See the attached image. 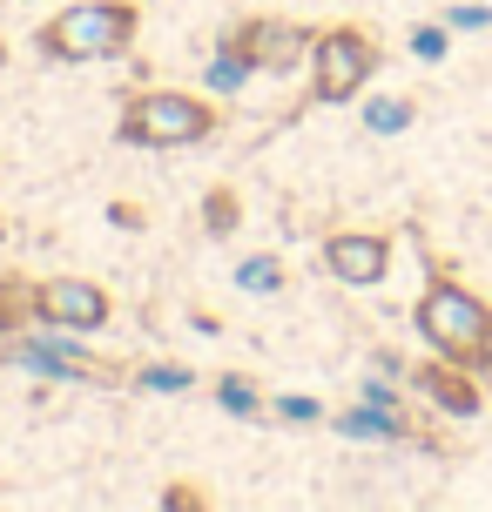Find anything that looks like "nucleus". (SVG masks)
<instances>
[{"mask_svg": "<svg viewBox=\"0 0 492 512\" xmlns=\"http://www.w3.org/2000/svg\"><path fill=\"white\" fill-rule=\"evenodd\" d=\"M412 324H418V337H425V351L466 364V371H479V378L492 371V304L472 290V283L452 277L445 263H432V283L418 290Z\"/></svg>", "mask_w": 492, "mask_h": 512, "instance_id": "nucleus-1", "label": "nucleus"}, {"mask_svg": "<svg viewBox=\"0 0 492 512\" xmlns=\"http://www.w3.org/2000/svg\"><path fill=\"white\" fill-rule=\"evenodd\" d=\"M142 34V7L135 0H75L34 27V48L41 61L61 68H88V61H122Z\"/></svg>", "mask_w": 492, "mask_h": 512, "instance_id": "nucleus-2", "label": "nucleus"}, {"mask_svg": "<svg viewBox=\"0 0 492 512\" xmlns=\"http://www.w3.org/2000/svg\"><path fill=\"white\" fill-rule=\"evenodd\" d=\"M223 128V102L196 95V88H135L122 95L115 115V142L129 149H196Z\"/></svg>", "mask_w": 492, "mask_h": 512, "instance_id": "nucleus-3", "label": "nucleus"}, {"mask_svg": "<svg viewBox=\"0 0 492 512\" xmlns=\"http://www.w3.org/2000/svg\"><path fill=\"white\" fill-rule=\"evenodd\" d=\"M304 68H311V102L344 108V102H358L364 88H371V75L385 68V41L358 21H331L311 34V61Z\"/></svg>", "mask_w": 492, "mask_h": 512, "instance_id": "nucleus-4", "label": "nucleus"}, {"mask_svg": "<svg viewBox=\"0 0 492 512\" xmlns=\"http://www.w3.org/2000/svg\"><path fill=\"white\" fill-rule=\"evenodd\" d=\"M311 34L317 27L290 21V14H243V21L223 34V48L250 68V75H297L311 61Z\"/></svg>", "mask_w": 492, "mask_h": 512, "instance_id": "nucleus-5", "label": "nucleus"}, {"mask_svg": "<svg viewBox=\"0 0 492 512\" xmlns=\"http://www.w3.org/2000/svg\"><path fill=\"white\" fill-rule=\"evenodd\" d=\"M0 358L7 364H27V371H48V378H68V384H129L135 371L115 358H95V351H81L68 344V331L54 337H0Z\"/></svg>", "mask_w": 492, "mask_h": 512, "instance_id": "nucleus-6", "label": "nucleus"}, {"mask_svg": "<svg viewBox=\"0 0 492 512\" xmlns=\"http://www.w3.org/2000/svg\"><path fill=\"white\" fill-rule=\"evenodd\" d=\"M41 324L68 337L108 331L115 324V290L95 277H41Z\"/></svg>", "mask_w": 492, "mask_h": 512, "instance_id": "nucleus-7", "label": "nucleus"}, {"mask_svg": "<svg viewBox=\"0 0 492 512\" xmlns=\"http://www.w3.org/2000/svg\"><path fill=\"white\" fill-rule=\"evenodd\" d=\"M405 378H412V391L432 411H445V418H479V405H486V378L466 371V364H452V358H439V351L418 358Z\"/></svg>", "mask_w": 492, "mask_h": 512, "instance_id": "nucleus-8", "label": "nucleus"}, {"mask_svg": "<svg viewBox=\"0 0 492 512\" xmlns=\"http://www.w3.org/2000/svg\"><path fill=\"white\" fill-rule=\"evenodd\" d=\"M324 270L351 290H371V283L391 277V236L385 230H331L324 236Z\"/></svg>", "mask_w": 492, "mask_h": 512, "instance_id": "nucleus-9", "label": "nucleus"}, {"mask_svg": "<svg viewBox=\"0 0 492 512\" xmlns=\"http://www.w3.org/2000/svg\"><path fill=\"white\" fill-rule=\"evenodd\" d=\"M27 324H41V277L0 270V337H21Z\"/></svg>", "mask_w": 492, "mask_h": 512, "instance_id": "nucleus-10", "label": "nucleus"}, {"mask_svg": "<svg viewBox=\"0 0 492 512\" xmlns=\"http://www.w3.org/2000/svg\"><path fill=\"white\" fill-rule=\"evenodd\" d=\"M236 223H243V196H236L230 182H209V189H203V230H209V243L236 236Z\"/></svg>", "mask_w": 492, "mask_h": 512, "instance_id": "nucleus-11", "label": "nucleus"}, {"mask_svg": "<svg viewBox=\"0 0 492 512\" xmlns=\"http://www.w3.org/2000/svg\"><path fill=\"white\" fill-rule=\"evenodd\" d=\"M129 384H142V391H189V384H196V371H189V364H176V358H162V364H135Z\"/></svg>", "mask_w": 492, "mask_h": 512, "instance_id": "nucleus-12", "label": "nucleus"}, {"mask_svg": "<svg viewBox=\"0 0 492 512\" xmlns=\"http://www.w3.org/2000/svg\"><path fill=\"white\" fill-rule=\"evenodd\" d=\"M412 95H385V102L364 108V122H371V135H398V128H412Z\"/></svg>", "mask_w": 492, "mask_h": 512, "instance_id": "nucleus-13", "label": "nucleus"}, {"mask_svg": "<svg viewBox=\"0 0 492 512\" xmlns=\"http://www.w3.org/2000/svg\"><path fill=\"white\" fill-rule=\"evenodd\" d=\"M236 283L243 290H284V263L277 256H243L236 263Z\"/></svg>", "mask_w": 492, "mask_h": 512, "instance_id": "nucleus-14", "label": "nucleus"}, {"mask_svg": "<svg viewBox=\"0 0 492 512\" xmlns=\"http://www.w3.org/2000/svg\"><path fill=\"white\" fill-rule=\"evenodd\" d=\"M216 398H223L230 411H243V418H257V411H263V398H257L243 378H223V384H216Z\"/></svg>", "mask_w": 492, "mask_h": 512, "instance_id": "nucleus-15", "label": "nucleus"}, {"mask_svg": "<svg viewBox=\"0 0 492 512\" xmlns=\"http://www.w3.org/2000/svg\"><path fill=\"white\" fill-rule=\"evenodd\" d=\"M412 54H418V61H445V27H425V21H418L412 27Z\"/></svg>", "mask_w": 492, "mask_h": 512, "instance_id": "nucleus-16", "label": "nucleus"}, {"mask_svg": "<svg viewBox=\"0 0 492 512\" xmlns=\"http://www.w3.org/2000/svg\"><path fill=\"white\" fill-rule=\"evenodd\" d=\"M162 506H169V512H203V506H216V499H209L203 486H169V492H162Z\"/></svg>", "mask_w": 492, "mask_h": 512, "instance_id": "nucleus-17", "label": "nucleus"}, {"mask_svg": "<svg viewBox=\"0 0 492 512\" xmlns=\"http://www.w3.org/2000/svg\"><path fill=\"white\" fill-rule=\"evenodd\" d=\"M277 418H304V425H324V405H317V398H277Z\"/></svg>", "mask_w": 492, "mask_h": 512, "instance_id": "nucleus-18", "label": "nucleus"}, {"mask_svg": "<svg viewBox=\"0 0 492 512\" xmlns=\"http://www.w3.org/2000/svg\"><path fill=\"white\" fill-rule=\"evenodd\" d=\"M445 21H452V27H492V14H486V7H452Z\"/></svg>", "mask_w": 492, "mask_h": 512, "instance_id": "nucleus-19", "label": "nucleus"}, {"mask_svg": "<svg viewBox=\"0 0 492 512\" xmlns=\"http://www.w3.org/2000/svg\"><path fill=\"white\" fill-rule=\"evenodd\" d=\"M108 216H115V230H142V209H135V203H115Z\"/></svg>", "mask_w": 492, "mask_h": 512, "instance_id": "nucleus-20", "label": "nucleus"}, {"mask_svg": "<svg viewBox=\"0 0 492 512\" xmlns=\"http://www.w3.org/2000/svg\"><path fill=\"white\" fill-rule=\"evenodd\" d=\"M0 68H7V41H0Z\"/></svg>", "mask_w": 492, "mask_h": 512, "instance_id": "nucleus-21", "label": "nucleus"}]
</instances>
